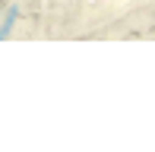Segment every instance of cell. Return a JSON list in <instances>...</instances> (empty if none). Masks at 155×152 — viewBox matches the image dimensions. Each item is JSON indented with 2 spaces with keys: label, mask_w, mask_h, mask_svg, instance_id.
I'll return each instance as SVG.
<instances>
[{
  "label": "cell",
  "mask_w": 155,
  "mask_h": 152,
  "mask_svg": "<svg viewBox=\"0 0 155 152\" xmlns=\"http://www.w3.org/2000/svg\"><path fill=\"white\" fill-rule=\"evenodd\" d=\"M16 19H19V10H16V6H10V10H6V16H3V25H0V38L10 35V29H13V22H16Z\"/></svg>",
  "instance_id": "6da1fadb"
}]
</instances>
